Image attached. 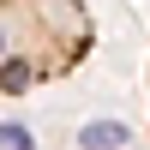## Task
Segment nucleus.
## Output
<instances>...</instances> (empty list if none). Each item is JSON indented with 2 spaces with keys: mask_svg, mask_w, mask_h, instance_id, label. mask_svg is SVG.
<instances>
[{
  "mask_svg": "<svg viewBox=\"0 0 150 150\" xmlns=\"http://www.w3.org/2000/svg\"><path fill=\"white\" fill-rule=\"evenodd\" d=\"M90 54V18L78 0H6V90H30Z\"/></svg>",
  "mask_w": 150,
  "mask_h": 150,
  "instance_id": "obj_1",
  "label": "nucleus"
}]
</instances>
